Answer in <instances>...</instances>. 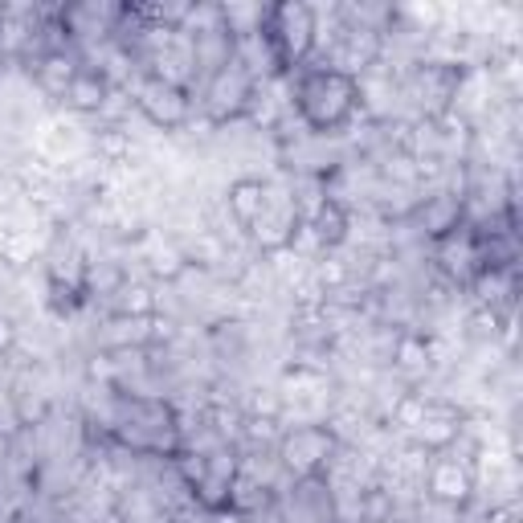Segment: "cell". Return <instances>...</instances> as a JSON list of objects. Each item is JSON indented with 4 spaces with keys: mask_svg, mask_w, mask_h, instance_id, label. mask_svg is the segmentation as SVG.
<instances>
[{
    "mask_svg": "<svg viewBox=\"0 0 523 523\" xmlns=\"http://www.w3.org/2000/svg\"><path fill=\"white\" fill-rule=\"evenodd\" d=\"M74 98H78V107H98V102H102V86H95V82L82 78V82L74 86Z\"/></svg>",
    "mask_w": 523,
    "mask_h": 523,
    "instance_id": "6da1fadb",
    "label": "cell"
}]
</instances>
